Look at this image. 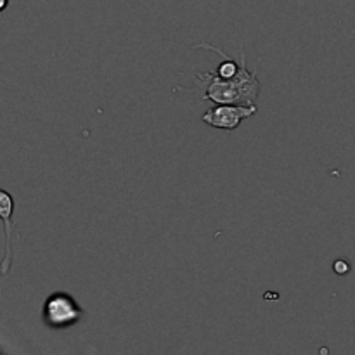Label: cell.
I'll use <instances>...</instances> for the list:
<instances>
[{
	"instance_id": "cell-1",
	"label": "cell",
	"mask_w": 355,
	"mask_h": 355,
	"mask_svg": "<svg viewBox=\"0 0 355 355\" xmlns=\"http://www.w3.org/2000/svg\"><path fill=\"white\" fill-rule=\"evenodd\" d=\"M241 69L232 78H222L217 71H205L194 75V96L201 101L215 104H257L262 85L255 71L246 68V54L241 52Z\"/></svg>"
},
{
	"instance_id": "cell-2",
	"label": "cell",
	"mask_w": 355,
	"mask_h": 355,
	"mask_svg": "<svg viewBox=\"0 0 355 355\" xmlns=\"http://www.w3.org/2000/svg\"><path fill=\"white\" fill-rule=\"evenodd\" d=\"M83 318V309L73 295L66 291H55L49 295L42 307L44 324L51 329H68Z\"/></svg>"
},
{
	"instance_id": "cell-3",
	"label": "cell",
	"mask_w": 355,
	"mask_h": 355,
	"mask_svg": "<svg viewBox=\"0 0 355 355\" xmlns=\"http://www.w3.org/2000/svg\"><path fill=\"white\" fill-rule=\"evenodd\" d=\"M259 107L257 104L246 106V104H217L201 116V120L214 128L222 130H236L243 120H248L257 114Z\"/></svg>"
},
{
	"instance_id": "cell-4",
	"label": "cell",
	"mask_w": 355,
	"mask_h": 355,
	"mask_svg": "<svg viewBox=\"0 0 355 355\" xmlns=\"http://www.w3.org/2000/svg\"><path fill=\"white\" fill-rule=\"evenodd\" d=\"M12 211L14 200L6 189L0 191V218L3 222V231H6V250H3L2 260V274L6 276L10 269V232H12Z\"/></svg>"
},
{
	"instance_id": "cell-5",
	"label": "cell",
	"mask_w": 355,
	"mask_h": 355,
	"mask_svg": "<svg viewBox=\"0 0 355 355\" xmlns=\"http://www.w3.org/2000/svg\"><path fill=\"white\" fill-rule=\"evenodd\" d=\"M333 270H335L338 276H345V274L350 272V266H349V262H347V260L340 259V260H336L335 263H333Z\"/></svg>"
},
{
	"instance_id": "cell-6",
	"label": "cell",
	"mask_w": 355,
	"mask_h": 355,
	"mask_svg": "<svg viewBox=\"0 0 355 355\" xmlns=\"http://www.w3.org/2000/svg\"><path fill=\"white\" fill-rule=\"evenodd\" d=\"M7 3H9V0H2V3H0V10H6Z\"/></svg>"
}]
</instances>
